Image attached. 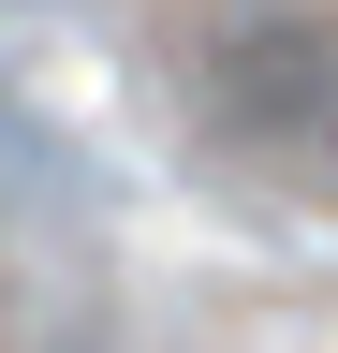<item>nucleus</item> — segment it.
Here are the masks:
<instances>
[{
	"label": "nucleus",
	"instance_id": "obj_1",
	"mask_svg": "<svg viewBox=\"0 0 338 353\" xmlns=\"http://www.w3.org/2000/svg\"><path fill=\"white\" fill-rule=\"evenodd\" d=\"M191 88L250 132V148H309V132H338V30L324 15H235L191 59Z\"/></svg>",
	"mask_w": 338,
	"mask_h": 353
}]
</instances>
